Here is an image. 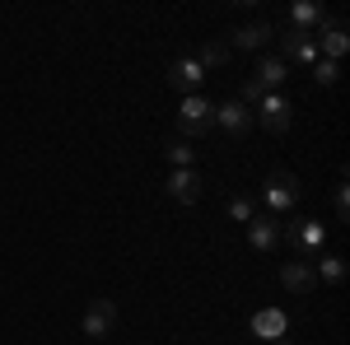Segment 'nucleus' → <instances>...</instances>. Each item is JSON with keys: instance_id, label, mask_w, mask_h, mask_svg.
I'll use <instances>...</instances> for the list:
<instances>
[{"instance_id": "obj_1", "label": "nucleus", "mask_w": 350, "mask_h": 345, "mask_svg": "<svg viewBox=\"0 0 350 345\" xmlns=\"http://www.w3.org/2000/svg\"><path fill=\"white\" fill-rule=\"evenodd\" d=\"M313 42H318V52L323 61H336V56L350 52V33H346V19H336V14H327L323 24L313 28Z\"/></svg>"}, {"instance_id": "obj_2", "label": "nucleus", "mask_w": 350, "mask_h": 345, "mask_svg": "<svg viewBox=\"0 0 350 345\" xmlns=\"http://www.w3.org/2000/svg\"><path fill=\"white\" fill-rule=\"evenodd\" d=\"M247 243L257 247V252H275L280 243H285V224H280V215H252L247 219Z\"/></svg>"}, {"instance_id": "obj_3", "label": "nucleus", "mask_w": 350, "mask_h": 345, "mask_svg": "<svg viewBox=\"0 0 350 345\" xmlns=\"http://www.w3.org/2000/svg\"><path fill=\"white\" fill-rule=\"evenodd\" d=\"M211 122H215V107L206 103L201 94H191V98H183V103H178V131H183V135L211 131Z\"/></svg>"}, {"instance_id": "obj_4", "label": "nucleus", "mask_w": 350, "mask_h": 345, "mask_svg": "<svg viewBox=\"0 0 350 345\" xmlns=\"http://www.w3.org/2000/svg\"><path fill=\"white\" fill-rule=\"evenodd\" d=\"M168 84H173L183 98H191V94H201V84H206V70L196 66V56H178V61L168 66Z\"/></svg>"}, {"instance_id": "obj_5", "label": "nucleus", "mask_w": 350, "mask_h": 345, "mask_svg": "<svg viewBox=\"0 0 350 345\" xmlns=\"http://www.w3.org/2000/svg\"><path fill=\"white\" fill-rule=\"evenodd\" d=\"M299 201V178L295 173H271L267 178V206L271 215H285Z\"/></svg>"}, {"instance_id": "obj_6", "label": "nucleus", "mask_w": 350, "mask_h": 345, "mask_svg": "<svg viewBox=\"0 0 350 345\" xmlns=\"http://www.w3.org/2000/svg\"><path fill=\"white\" fill-rule=\"evenodd\" d=\"M201 191H206V178H201L196 168H173V178H168V196H173L178 206H196Z\"/></svg>"}, {"instance_id": "obj_7", "label": "nucleus", "mask_w": 350, "mask_h": 345, "mask_svg": "<svg viewBox=\"0 0 350 345\" xmlns=\"http://www.w3.org/2000/svg\"><path fill=\"white\" fill-rule=\"evenodd\" d=\"M112 327H117V303L112 299H94L84 308V336H108Z\"/></svg>"}, {"instance_id": "obj_8", "label": "nucleus", "mask_w": 350, "mask_h": 345, "mask_svg": "<svg viewBox=\"0 0 350 345\" xmlns=\"http://www.w3.org/2000/svg\"><path fill=\"white\" fill-rule=\"evenodd\" d=\"M257 117H262V126L267 131H290V103H285V94H262V103H257Z\"/></svg>"}, {"instance_id": "obj_9", "label": "nucleus", "mask_w": 350, "mask_h": 345, "mask_svg": "<svg viewBox=\"0 0 350 345\" xmlns=\"http://www.w3.org/2000/svg\"><path fill=\"white\" fill-rule=\"evenodd\" d=\"M285 238H295L299 243V252H304V262H308V257H318V252H323V224H318V219H299L295 229H290V224H285Z\"/></svg>"}, {"instance_id": "obj_10", "label": "nucleus", "mask_w": 350, "mask_h": 345, "mask_svg": "<svg viewBox=\"0 0 350 345\" xmlns=\"http://www.w3.org/2000/svg\"><path fill=\"white\" fill-rule=\"evenodd\" d=\"M285 331H290V318L280 313V308H262V313H252V336H262V341H285Z\"/></svg>"}, {"instance_id": "obj_11", "label": "nucleus", "mask_w": 350, "mask_h": 345, "mask_svg": "<svg viewBox=\"0 0 350 345\" xmlns=\"http://www.w3.org/2000/svg\"><path fill=\"white\" fill-rule=\"evenodd\" d=\"M280 47H285L290 61H304V66H313V61H318V42H313V33L285 28V33H280Z\"/></svg>"}, {"instance_id": "obj_12", "label": "nucleus", "mask_w": 350, "mask_h": 345, "mask_svg": "<svg viewBox=\"0 0 350 345\" xmlns=\"http://www.w3.org/2000/svg\"><path fill=\"white\" fill-rule=\"evenodd\" d=\"M280 285L295 294H308L313 285H318V275H313V262H304V257H295V262L280 266Z\"/></svg>"}, {"instance_id": "obj_13", "label": "nucleus", "mask_w": 350, "mask_h": 345, "mask_svg": "<svg viewBox=\"0 0 350 345\" xmlns=\"http://www.w3.org/2000/svg\"><path fill=\"white\" fill-rule=\"evenodd\" d=\"M215 122L224 126L229 135H243L247 126H252V107H243L239 98H229V103H219L215 107Z\"/></svg>"}, {"instance_id": "obj_14", "label": "nucleus", "mask_w": 350, "mask_h": 345, "mask_svg": "<svg viewBox=\"0 0 350 345\" xmlns=\"http://www.w3.org/2000/svg\"><path fill=\"white\" fill-rule=\"evenodd\" d=\"M285 75H290V61H285V56H262V61H257V75H252V80L262 84L267 94H275V89L285 84Z\"/></svg>"}, {"instance_id": "obj_15", "label": "nucleus", "mask_w": 350, "mask_h": 345, "mask_svg": "<svg viewBox=\"0 0 350 345\" xmlns=\"http://www.w3.org/2000/svg\"><path fill=\"white\" fill-rule=\"evenodd\" d=\"M229 38H234L239 52H262V47L271 42V24H243L239 33H229Z\"/></svg>"}, {"instance_id": "obj_16", "label": "nucleus", "mask_w": 350, "mask_h": 345, "mask_svg": "<svg viewBox=\"0 0 350 345\" xmlns=\"http://www.w3.org/2000/svg\"><path fill=\"white\" fill-rule=\"evenodd\" d=\"M323 5H290V24L285 28H299V33H313V28L323 24Z\"/></svg>"}, {"instance_id": "obj_17", "label": "nucleus", "mask_w": 350, "mask_h": 345, "mask_svg": "<svg viewBox=\"0 0 350 345\" xmlns=\"http://www.w3.org/2000/svg\"><path fill=\"white\" fill-rule=\"evenodd\" d=\"M308 262H313V275H323L327 285H341V280H346V262H341V257H332V252H318V257H308Z\"/></svg>"}, {"instance_id": "obj_18", "label": "nucleus", "mask_w": 350, "mask_h": 345, "mask_svg": "<svg viewBox=\"0 0 350 345\" xmlns=\"http://www.w3.org/2000/svg\"><path fill=\"white\" fill-rule=\"evenodd\" d=\"M224 61H229V47H224V42H206L201 56H196V66H201V70H219Z\"/></svg>"}, {"instance_id": "obj_19", "label": "nucleus", "mask_w": 350, "mask_h": 345, "mask_svg": "<svg viewBox=\"0 0 350 345\" xmlns=\"http://www.w3.org/2000/svg\"><path fill=\"white\" fill-rule=\"evenodd\" d=\"M168 163L173 168H191L196 163V150H191L187 140H168Z\"/></svg>"}, {"instance_id": "obj_20", "label": "nucleus", "mask_w": 350, "mask_h": 345, "mask_svg": "<svg viewBox=\"0 0 350 345\" xmlns=\"http://www.w3.org/2000/svg\"><path fill=\"white\" fill-rule=\"evenodd\" d=\"M229 215H234L239 224H247V219L257 215V201H252V196H234V201H229Z\"/></svg>"}, {"instance_id": "obj_21", "label": "nucleus", "mask_w": 350, "mask_h": 345, "mask_svg": "<svg viewBox=\"0 0 350 345\" xmlns=\"http://www.w3.org/2000/svg\"><path fill=\"white\" fill-rule=\"evenodd\" d=\"M313 66H318V84H323V89H332V84L341 80V66H336V61H313Z\"/></svg>"}, {"instance_id": "obj_22", "label": "nucleus", "mask_w": 350, "mask_h": 345, "mask_svg": "<svg viewBox=\"0 0 350 345\" xmlns=\"http://www.w3.org/2000/svg\"><path fill=\"white\" fill-rule=\"evenodd\" d=\"M336 215H341V219H350V191H346V182L336 187Z\"/></svg>"}, {"instance_id": "obj_23", "label": "nucleus", "mask_w": 350, "mask_h": 345, "mask_svg": "<svg viewBox=\"0 0 350 345\" xmlns=\"http://www.w3.org/2000/svg\"><path fill=\"white\" fill-rule=\"evenodd\" d=\"M271 345H295V341H271Z\"/></svg>"}]
</instances>
